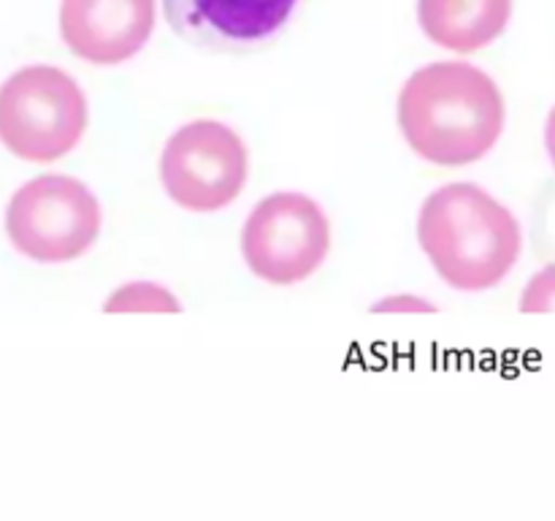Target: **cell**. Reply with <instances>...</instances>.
Listing matches in <instances>:
<instances>
[{
    "label": "cell",
    "instance_id": "cell-1",
    "mask_svg": "<svg viewBox=\"0 0 555 521\" xmlns=\"http://www.w3.org/2000/svg\"><path fill=\"white\" fill-rule=\"evenodd\" d=\"M504 96L472 63L417 68L399 92V128L406 144L437 166H466L496 147L504 130Z\"/></svg>",
    "mask_w": 555,
    "mask_h": 521
},
{
    "label": "cell",
    "instance_id": "cell-2",
    "mask_svg": "<svg viewBox=\"0 0 555 521\" xmlns=\"http://www.w3.org/2000/svg\"><path fill=\"white\" fill-rule=\"evenodd\" d=\"M417 239L437 275L455 291L499 285L524 247L518 217L472 182L444 185L423 201Z\"/></svg>",
    "mask_w": 555,
    "mask_h": 521
},
{
    "label": "cell",
    "instance_id": "cell-3",
    "mask_svg": "<svg viewBox=\"0 0 555 521\" xmlns=\"http://www.w3.org/2000/svg\"><path fill=\"white\" fill-rule=\"evenodd\" d=\"M87 130V98L54 65H27L0 87V141L22 161L68 155Z\"/></svg>",
    "mask_w": 555,
    "mask_h": 521
},
{
    "label": "cell",
    "instance_id": "cell-4",
    "mask_svg": "<svg viewBox=\"0 0 555 521\" xmlns=\"http://www.w3.org/2000/svg\"><path fill=\"white\" fill-rule=\"evenodd\" d=\"M101 204L85 182L43 174L22 185L5 209L11 244L38 264H65L92 247L101 233Z\"/></svg>",
    "mask_w": 555,
    "mask_h": 521
},
{
    "label": "cell",
    "instance_id": "cell-5",
    "mask_svg": "<svg viewBox=\"0 0 555 521\" xmlns=\"http://www.w3.org/2000/svg\"><path fill=\"white\" fill-rule=\"evenodd\" d=\"M328 247V217L304 193L266 195L242 228V255L249 271L271 285L307 280L323 266Z\"/></svg>",
    "mask_w": 555,
    "mask_h": 521
},
{
    "label": "cell",
    "instance_id": "cell-6",
    "mask_svg": "<svg viewBox=\"0 0 555 521\" xmlns=\"http://www.w3.org/2000/svg\"><path fill=\"white\" fill-rule=\"evenodd\" d=\"M160 179L173 204L190 212H217L247 182V147L231 125L195 119L163 147Z\"/></svg>",
    "mask_w": 555,
    "mask_h": 521
},
{
    "label": "cell",
    "instance_id": "cell-7",
    "mask_svg": "<svg viewBox=\"0 0 555 521\" xmlns=\"http://www.w3.org/2000/svg\"><path fill=\"white\" fill-rule=\"evenodd\" d=\"M179 38L201 49L238 52L274 38L298 0H160Z\"/></svg>",
    "mask_w": 555,
    "mask_h": 521
},
{
    "label": "cell",
    "instance_id": "cell-8",
    "mask_svg": "<svg viewBox=\"0 0 555 521\" xmlns=\"http://www.w3.org/2000/svg\"><path fill=\"white\" fill-rule=\"evenodd\" d=\"M155 20V0H60V36L92 65L135 58L150 43Z\"/></svg>",
    "mask_w": 555,
    "mask_h": 521
},
{
    "label": "cell",
    "instance_id": "cell-9",
    "mask_svg": "<svg viewBox=\"0 0 555 521\" xmlns=\"http://www.w3.org/2000/svg\"><path fill=\"white\" fill-rule=\"evenodd\" d=\"M513 0H417V22L437 47L469 54L496 41L509 25Z\"/></svg>",
    "mask_w": 555,
    "mask_h": 521
},
{
    "label": "cell",
    "instance_id": "cell-10",
    "mask_svg": "<svg viewBox=\"0 0 555 521\" xmlns=\"http://www.w3.org/2000/svg\"><path fill=\"white\" fill-rule=\"evenodd\" d=\"M106 313H179L182 304L168 288L157 282L135 280L128 285H119L103 304Z\"/></svg>",
    "mask_w": 555,
    "mask_h": 521
},
{
    "label": "cell",
    "instance_id": "cell-11",
    "mask_svg": "<svg viewBox=\"0 0 555 521\" xmlns=\"http://www.w3.org/2000/svg\"><path fill=\"white\" fill-rule=\"evenodd\" d=\"M520 313H555V264H547L531 277L520 296Z\"/></svg>",
    "mask_w": 555,
    "mask_h": 521
},
{
    "label": "cell",
    "instance_id": "cell-12",
    "mask_svg": "<svg viewBox=\"0 0 555 521\" xmlns=\"http://www.w3.org/2000/svg\"><path fill=\"white\" fill-rule=\"evenodd\" d=\"M372 313H437L434 302L415 296V293H393V296L379 298Z\"/></svg>",
    "mask_w": 555,
    "mask_h": 521
},
{
    "label": "cell",
    "instance_id": "cell-13",
    "mask_svg": "<svg viewBox=\"0 0 555 521\" xmlns=\"http://www.w3.org/2000/svg\"><path fill=\"white\" fill-rule=\"evenodd\" d=\"M545 150L547 157H551L553 168H555V106L547 114V123H545Z\"/></svg>",
    "mask_w": 555,
    "mask_h": 521
}]
</instances>
